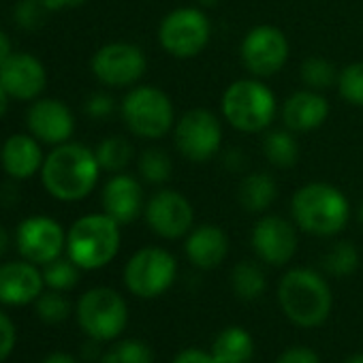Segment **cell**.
<instances>
[{"mask_svg": "<svg viewBox=\"0 0 363 363\" xmlns=\"http://www.w3.org/2000/svg\"><path fill=\"white\" fill-rule=\"evenodd\" d=\"M39 177L50 197L62 203H77L90 197L96 189L101 164L92 147L67 141L45 154Z\"/></svg>", "mask_w": 363, "mask_h": 363, "instance_id": "6da1fadb", "label": "cell"}, {"mask_svg": "<svg viewBox=\"0 0 363 363\" xmlns=\"http://www.w3.org/2000/svg\"><path fill=\"white\" fill-rule=\"evenodd\" d=\"M291 216L297 229L314 238L342 233L350 218L346 195L329 182H308L291 199Z\"/></svg>", "mask_w": 363, "mask_h": 363, "instance_id": "7a4b0ae2", "label": "cell"}, {"mask_svg": "<svg viewBox=\"0 0 363 363\" xmlns=\"http://www.w3.org/2000/svg\"><path fill=\"white\" fill-rule=\"evenodd\" d=\"M278 303L293 325L312 329L329 318L333 295L318 272L310 267H293L280 278Z\"/></svg>", "mask_w": 363, "mask_h": 363, "instance_id": "3957f363", "label": "cell"}, {"mask_svg": "<svg viewBox=\"0 0 363 363\" xmlns=\"http://www.w3.org/2000/svg\"><path fill=\"white\" fill-rule=\"evenodd\" d=\"M122 225L105 212L79 216L67 231V257L82 269L94 272L109 265L122 246Z\"/></svg>", "mask_w": 363, "mask_h": 363, "instance_id": "277c9868", "label": "cell"}, {"mask_svg": "<svg viewBox=\"0 0 363 363\" xmlns=\"http://www.w3.org/2000/svg\"><path fill=\"white\" fill-rule=\"evenodd\" d=\"M278 111V101L272 88L259 77H244L231 82L220 99L223 120L246 135L263 133L272 126Z\"/></svg>", "mask_w": 363, "mask_h": 363, "instance_id": "5b68a950", "label": "cell"}, {"mask_svg": "<svg viewBox=\"0 0 363 363\" xmlns=\"http://www.w3.org/2000/svg\"><path fill=\"white\" fill-rule=\"evenodd\" d=\"M120 116L133 137L156 141L169 135L175 126V107L171 96L150 84H137L128 88L122 99Z\"/></svg>", "mask_w": 363, "mask_h": 363, "instance_id": "8992f818", "label": "cell"}, {"mask_svg": "<svg viewBox=\"0 0 363 363\" xmlns=\"http://www.w3.org/2000/svg\"><path fill=\"white\" fill-rule=\"evenodd\" d=\"M156 37L171 58L191 60L210 45L212 24L201 7H177L160 20Z\"/></svg>", "mask_w": 363, "mask_h": 363, "instance_id": "52a82bcc", "label": "cell"}, {"mask_svg": "<svg viewBox=\"0 0 363 363\" xmlns=\"http://www.w3.org/2000/svg\"><path fill=\"white\" fill-rule=\"evenodd\" d=\"M77 323L90 340L109 342L122 335L126 329L128 306L118 291L109 286H96L79 297Z\"/></svg>", "mask_w": 363, "mask_h": 363, "instance_id": "ba28073f", "label": "cell"}, {"mask_svg": "<svg viewBox=\"0 0 363 363\" xmlns=\"http://www.w3.org/2000/svg\"><path fill=\"white\" fill-rule=\"evenodd\" d=\"M223 120L206 109L195 107L182 113L173 126L175 150L191 162H208L223 152Z\"/></svg>", "mask_w": 363, "mask_h": 363, "instance_id": "9c48e42d", "label": "cell"}, {"mask_svg": "<svg viewBox=\"0 0 363 363\" xmlns=\"http://www.w3.org/2000/svg\"><path fill=\"white\" fill-rule=\"evenodd\" d=\"M177 276L175 257L160 246H145L130 255L124 265L126 289L141 299H154L167 293Z\"/></svg>", "mask_w": 363, "mask_h": 363, "instance_id": "30bf717a", "label": "cell"}, {"mask_svg": "<svg viewBox=\"0 0 363 363\" xmlns=\"http://www.w3.org/2000/svg\"><path fill=\"white\" fill-rule=\"evenodd\" d=\"M90 71L94 79L105 88H133L145 75L147 58L135 43L111 41L94 52Z\"/></svg>", "mask_w": 363, "mask_h": 363, "instance_id": "8fae6325", "label": "cell"}, {"mask_svg": "<svg viewBox=\"0 0 363 363\" xmlns=\"http://www.w3.org/2000/svg\"><path fill=\"white\" fill-rule=\"evenodd\" d=\"M289 54L291 43L286 35L272 24L250 28L240 43V60L244 69L259 79L278 75L289 62Z\"/></svg>", "mask_w": 363, "mask_h": 363, "instance_id": "7c38bea8", "label": "cell"}, {"mask_svg": "<svg viewBox=\"0 0 363 363\" xmlns=\"http://www.w3.org/2000/svg\"><path fill=\"white\" fill-rule=\"evenodd\" d=\"M143 218L154 235L162 240H184L195 227V208L179 191L160 189L145 201Z\"/></svg>", "mask_w": 363, "mask_h": 363, "instance_id": "4fadbf2b", "label": "cell"}, {"mask_svg": "<svg viewBox=\"0 0 363 363\" xmlns=\"http://www.w3.org/2000/svg\"><path fill=\"white\" fill-rule=\"evenodd\" d=\"M16 248L22 259L43 267L67 252V231L56 218L35 214L18 225Z\"/></svg>", "mask_w": 363, "mask_h": 363, "instance_id": "5bb4252c", "label": "cell"}, {"mask_svg": "<svg viewBox=\"0 0 363 363\" xmlns=\"http://www.w3.org/2000/svg\"><path fill=\"white\" fill-rule=\"evenodd\" d=\"M250 246L259 261L274 267H282L291 263L297 252V229L291 220L282 216L265 214L255 223L250 231Z\"/></svg>", "mask_w": 363, "mask_h": 363, "instance_id": "9a60e30c", "label": "cell"}, {"mask_svg": "<svg viewBox=\"0 0 363 363\" xmlns=\"http://www.w3.org/2000/svg\"><path fill=\"white\" fill-rule=\"evenodd\" d=\"M26 128L43 145L56 147L71 141L75 133V116L65 101L39 96L26 111Z\"/></svg>", "mask_w": 363, "mask_h": 363, "instance_id": "2e32d148", "label": "cell"}, {"mask_svg": "<svg viewBox=\"0 0 363 363\" xmlns=\"http://www.w3.org/2000/svg\"><path fill=\"white\" fill-rule=\"evenodd\" d=\"M0 84L13 101H37L48 86L45 65L28 52H13L0 67Z\"/></svg>", "mask_w": 363, "mask_h": 363, "instance_id": "e0dca14e", "label": "cell"}, {"mask_svg": "<svg viewBox=\"0 0 363 363\" xmlns=\"http://www.w3.org/2000/svg\"><path fill=\"white\" fill-rule=\"evenodd\" d=\"M101 206L107 216H111L118 225L135 223L145 208L141 182L130 173H111L101 191Z\"/></svg>", "mask_w": 363, "mask_h": 363, "instance_id": "ac0fdd59", "label": "cell"}, {"mask_svg": "<svg viewBox=\"0 0 363 363\" xmlns=\"http://www.w3.org/2000/svg\"><path fill=\"white\" fill-rule=\"evenodd\" d=\"M43 289L45 280L39 265L26 259L0 263V303L3 306H28L39 299Z\"/></svg>", "mask_w": 363, "mask_h": 363, "instance_id": "d6986e66", "label": "cell"}, {"mask_svg": "<svg viewBox=\"0 0 363 363\" xmlns=\"http://www.w3.org/2000/svg\"><path fill=\"white\" fill-rule=\"evenodd\" d=\"M45 162L43 143L26 133L9 135L3 143H0V167L3 171L18 182L30 179L41 173Z\"/></svg>", "mask_w": 363, "mask_h": 363, "instance_id": "ffe728a7", "label": "cell"}, {"mask_svg": "<svg viewBox=\"0 0 363 363\" xmlns=\"http://www.w3.org/2000/svg\"><path fill=\"white\" fill-rule=\"evenodd\" d=\"M284 128L293 133H310L320 128L329 118V101L323 92L301 88L286 96L280 109Z\"/></svg>", "mask_w": 363, "mask_h": 363, "instance_id": "44dd1931", "label": "cell"}, {"mask_svg": "<svg viewBox=\"0 0 363 363\" xmlns=\"http://www.w3.org/2000/svg\"><path fill=\"white\" fill-rule=\"evenodd\" d=\"M186 259L199 269H216L229 255V235L218 225H199L184 238Z\"/></svg>", "mask_w": 363, "mask_h": 363, "instance_id": "7402d4cb", "label": "cell"}, {"mask_svg": "<svg viewBox=\"0 0 363 363\" xmlns=\"http://www.w3.org/2000/svg\"><path fill=\"white\" fill-rule=\"evenodd\" d=\"M278 197V182L267 171L246 173L238 186V203L250 214H265Z\"/></svg>", "mask_w": 363, "mask_h": 363, "instance_id": "603a6c76", "label": "cell"}, {"mask_svg": "<svg viewBox=\"0 0 363 363\" xmlns=\"http://www.w3.org/2000/svg\"><path fill=\"white\" fill-rule=\"evenodd\" d=\"M218 363H248L255 354V340L244 327L223 329L210 350Z\"/></svg>", "mask_w": 363, "mask_h": 363, "instance_id": "cb8c5ba5", "label": "cell"}, {"mask_svg": "<svg viewBox=\"0 0 363 363\" xmlns=\"http://www.w3.org/2000/svg\"><path fill=\"white\" fill-rule=\"evenodd\" d=\"M263 154L269 164L289 169L299 160V143L289 128H267L263 137Z\"/></svg>", "mask_w": 363, "mask_h": 363, "instance_id": "d4e9b609", "label": "cell"}, {"mask_svg": "<svg viewBox=\"0 0 363 363\" xmlns=\"http://www.w3.org/2000/svg\"><path fill=\"white\" fill-rule=\"evenodd\" d=\"M231 289L238 299L255 301L267 289V278L257 261H240L231 272Z\"/></svg>", "mask_w": 363, "mask_h": 363, "instance_id": "484cf974", "label": "cell"}, {"mask_svg": "<svg viewBox=\"0 0 363 363\" xmlns=\"http://www.w3.org/2000/svg\"><path fill=\"white\" fill-rule=\"evenodd\" d=\"M94 154H96V160L101 164V171L120 173L133 160L135 150H133V145H130V141L126 137L109 135V137L99 141V145L94 147Z\"/></svg>", "mask_w": 363, "mask_h": 363, "instance_id": "4316f807", "label": "cell"}, {"mask_svg": "<svg viewBox=\"0 0 363 363\" xmlns=\"http://www.w3.org/2000/svg\"><path fill=\"white\" fill-rule=\"evenodd\" d=\"M137 169H139V177L152 186H162L169 182L171 173H173V162L167 150L162 147H147L141 152L139 160H137Z\"/></svg>", "mask_w": 363, "mask_h": 363, "instance_id": "83f0119b", "label": "cell"}, {"mask_svg": "<svg viewBox=\"0 0 363 363\" xmlns=\"http://www.w3.org/2000/svg\"><path fill=\"white\" fill-rule=\"evenodd\" d=\"M337 75H340V69H335L333 62L320 56H310L299 67V79L303 88L316 90V92H325L333 88L337 84Z\"/></svg>", "mask_w": 363, "mask_h": 363, "instance_id": "f1b7e54d", "label": "cell"}, {"mask_svg": "<svg viewBox=\"0 0 363 363\" xmlns=\"http://www.w3.org/2000/svg\"><path fill=\"white\" fill-rule=\"evenodd\" d=\"M359 250L352 242H335L327 255L323 257V269L335 278H346V276H352L359 267Z\"/></svg>", "mask_w": 363, "mask_h": 363, "instance_id": "f546056e", "label": "cell"}, {"mask_svg": "<svg viewBox=\"0 0 363 363\" xmlns=\"http://www.w3.org/2000/svg\"><path fill=\"white\" fill-rule=\"evenodd\" d=\"M41 272H43L45 286L52 291H62V293L75 289L79 282V276H82V269L69 257H60V259L43 265Z\"/></svg>", "mask_w": 363, "mask_h": 363, "instance_id": "4dcf8cb0", "label": "cell"}, {"mask_svg": "<svg viewBox=\"0 0 363 363\" xmlns=\"http://www.w3.org/2000/svg\"><path fill=\"white\" fill-rule=\"evenodd\" d=\"M103 363H154V350L141 340H120L101 357Z\"/></svg>", "mask_w": 363, "mask_h": 363, "instance_id": "1f68e13d", "label": "cell"}, {"mask_svg": "<svg viewBox=\"0 0 363 363\" xmlns=\"http://www.w3.org/2000/svg\"><path fill=\"white\" fill-rule=\"evenodd\" d=\"M335 88L342 101L352 107H363V60L350 62L340 69Z\"/></svg>", "mask_w": 363, "mask_h": 363, "instance_id": "d6a6232c", "label": "cell"}, {"mask_svg": "<svg viewBox=\"0 0 363 363\" xmlns=\"http://www.w3.org/2000/svg\"><path fill=\"white\" fill-rule=\"evenodd\" d=\"M37 314L43 323L48 325H60L69 318L71 314V301L62 291H43L39 299L35 301Z\"/></svg>", "mask_w": 363, "mask_h": 363, "instance_id": "836d02e7", "label": "cell"}, {"mask_svg": "<svg viewBox=\"0 0 363 363\" xmlns=\"http://www.w3.org/2000/svg\"><path fill=\"white\" fill-rule=\"evenodd\" d=\"M50 11L45 9L43 0H20L13 9V20H16V26L22 28V30H37L45 24V16Z\"/></svg>", "mask_w": 363, "mask_h": 363, "instance_id": "e575fe53", "label": "cell"}, {"mask_svg": "<svg viewBox=\"0 0 363 363\" xmlns=\"http://www.w3.org/2000/svg\"><path fill=\"white\" fill-rule=\"evenodd\" d=\"M84 111L92 120H105L116 111V101L107 92H92L84 103Z\"/></svg>", "mask_w": 363, "mask_h": 363, "instance_id": "d590c367", "label": "cell"}, {"mask_svg": "<svg viewBox=\"0 0 363 363\" xmlns=\"http://www.w3.org/2000/svg\"><path fill=\"white\" fill-rule=\"evenodd\" d=\"M16 342H18L16 325L3 310H0V363H3L13 352Z\"/></svg>", "mask_w": 363, "mask_h": 363, "instance_id": "8d00e7d4", "label": "cell"}, {"mask_svg": "<svg viewBox=\"0 0 363 363\" xmlns=\"http://www.w3.org/2000/svg\"><path fill=\"white\" fill-rule=\"evenodd\" d=\"M276 363H320V359L308 346H291L278 357Z\"/></svg>", "mask_w": 363, "mask_h": 363, "instance_id": "74e56055", "label": "cell"}, {"mask_svg": "<svg viewBox=\"0 0 363 363\" xmlns=\"http://www.w3.org/2000/svg\"><path fill=\"white\" fill-rule=\"evenodd\" d=\"M171 363H218L216 357L203 348H184L175 354Z\"/></svg>", "mask_w": 363, "mask_h": 363, "instance_id": "f35d334b", "label": "cell"}, {"mask_svg": "<svg viewBox=\"0 0 363 363\" xmlns=\"http://www.w3.org/2000/svg\"><path fill=\"white\" fill-rule=\"evenodd\" d=\"M244 156H246V154H244L242 150L231 147V150H225V154H223V162H225V167H227V169L238 171V169H242V167H244V162H246V158H244Z\"/></svg>", "mask_w": 363, "mask_h": 363, "instance_id": "ab89813d", "label": "cell"}, {"mask_svg": "<svg viewBox=\"0 0 363 363\" xmlns=\"http://www.w3.org/2000/svg\"><path fill=\"white\" fill-rule=\"evenodd\" d=\"M88 0H43V5L50 13L62 11V9H77L82 5H86Z\"/></svg>", "mask_w": 363, "mask_h": 363, "instance_id": "60d3db41", "label": "cell"}, {"mask_svg": "<svg viewBox=\"0 0 363 363\" xmlns=\"http://www.w3.org/2000/svg\"><path fill=\"white\" fill-rule=\"evenodd\" d=\"M11 54H13V50H11V41H9V37H7V33H5V30H0V67L5 65V60H7Z\"/></svg>", "mask_w": 363, "mask_h": 363, "instance_id": "b9f144b4", "label": "cell"}, {"mask_svg": "<svg viewBox=\"0 0 363 363\" xmlns=\"http://www.w3.org/2000/svg\"><path fill=\"white\" fill-rule=\"evenodd\" d=\"M41 363H79V361L73 354H69V352H52Z\"/></svg>", "mask_w": 363, "mask_h": 363, "instance_id": "7bdbcfd3", "label": "cell"}, {"mask_svg": "<svg viewBox=\"0 0 363 363\" xmlns=\"http://www.w3.org/2000/svg\"><path fill=\"white\" fill-rule=\"evenodd\" d=\"M9 246H11V235L3 225H0V259L9 252Z\"/></svg>", "mask_w": 363, "mask_h": 363, "instance_id": "ee69618b", "label": "cell"}, {"mask_svg": "<svg viewBox=\"0 0 363 363\" xmlns=\"http://www.w3.org/2000/svg\"><path fill=\"white\" fill-rule=\"evenodd\" d=\"M9 103H11V96H9V92L5 90V86L0 84V120L5 118V113H7V109H9Z\"/></svg>", "mask_w": 363, "mask_h": 363, "instance_id": "f6af8a7d", "label": "cell"}, {"mask_svg": "<svg viewBox=\"0 0 363 363\" xmlns=\"http://www.w3.org/2000/svg\"><path fill=\"white\" fill-rule=\"evenodd\" d=\"M195 3L199 5V7H216L220 0H195Z\"/></svg>", "mask_w": 363, "mask_h": 363, "instance_id": "bcb514c9", "label": "cell"}, {"mask_svg": "<svg viewBox=\"0 0 363 363\" xmlns=\"http://www.w3.org/2000/svg\"><path fill=\"white\" fill-rule=\"evenodd\" d=\"M346 363H363V352H357V354H352L350 359H346Z\"/></svg>", "mask_w": 363, "mask_h": 363, "instance_id": "7dc6e473", "label": "cell"}, {"mask_svg": "<svg viewBox=\"0 0 363 363\" xmlns=\"http://www.w3.org/2000/svg\"><path fill=\"white\" fill-rule=\"evenodd\" d=\"M357 218H359V223L363 225V201H361L359 208H357Z\"/></svg>", "mask_w": 363, "mask_h": 363, "instance_id": "c3c4849f", "label": "cell"}]
</instances>
